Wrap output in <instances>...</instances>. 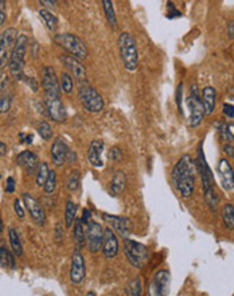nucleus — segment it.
<instances>
[{
  "mask_svg": "<svg viewBox=\"0 0 234 296\" xmlns=\"http://www.w3.org/2000/svg\"><path fill=\"white\" fill-rule=\"evenodd\" d=\"M197 170L198 167L195 166V162L188 155L182 156L175 164L171 173V181L180 197L190 198L191 195L194 194Z\"/></svg>",
  "mask_w": 234,
  "mask_h": 296,
  "instance_id": "1",
  "label": "nucleus"
},
{
  "mask_svg": "<svg viewBox=\"0 0 234 296\" xmlns=\"http://www.w3.org/2000/svg\"><path fill=\"white\" fill-rule=\"evenodd\" d=\"M198 170L201 173L202 178V187H203V192H205V198L207 205L211 207V210L216 212L217 203H218V197H217V193L214 190V177H212V173L210 170L209 164L206 163L205 154L202 151V148L199 147L198 150Z\"/></svg>",
  "mask_w": 234,
  "mask_h": 296,
  "instance_id": "2",
  "label": "nucleus"
},
{
  "mask_svg": "<svg viewBox=\"0 0 234 296\" xmlns=\"http://www.w3.org/2000/svg\"><path fill=\"white\" fill-rule=\"evenodd\" d=\"M117 46H119L120 57L123 59L124 68L130 72H135L139 66V53H137L136 40L132 34L126 31L120 34Z\"/></svg>",
  "mask_w": 234,
  "mask_h": 296,
  "instance_id": "3",
  "label": "nucleus"
},
{
  "mask_svg": "<svg viewBox=\"0 0 234 296\" xmlns=\"http://www.w3.org/2000/svg\"><path fill=\"white\" fill-rule=\"evenodd\" d=\"M29 45V38L26 35H19L12 50L10 58V73L16 80L25 78V62H26V50Z\"/></svg>",
  "mask_w": 234,
  "mask_h": 296,
  "instance_id": "4",
  "label": "nucleus"
},
{
  "mask_svg": "<svg viewBox=\"0 0 234 296\" xmlns=\"http://www.w3.org/2000/svg\"><path fill=\"white\" fill-rule=\"evenodd\" d=\"M55 42L61 47H63L66 51L70 53V55L81 59H87L89 55V50H88L87 44L83 42L79 36L74 35L70 33H62L55 35Z\"/></svg>",
  "mask_w": 234,
  "mask_h": 296,
  "instance_id": "5",
  "label": "nucleus"
},
{
  "mask_svg": "<svg viewBox=\"0 0 234 296\" xmlns=\"http://www.w3.org/2000/svg\"><path fill=\"white\" fill-rule=\"evenodd\" d=\"M123 249L125 259L130 261L131 265H134L135 268H139V269L144 268L148 261V257H150V253H148V249L143 244L134 241V240L124 239Z\"/></svg>",
  "mask_w": 234,
  "mask_h": 296,
  "instance_id": "6",
  "label": "nucleus"
},
{
  "mask_svg": "<svg viewBox=\"0 0 234 296\" xmlns=\"http://www.w3.org/2000/svg\"><path fill=\"white\" fill-rule=\"evenodd\" d=\"M78 100L82 108L90 113H98L104 109V98L90 85H82L79 88Z\"/></svg>",
  "mask_w": 234,
  "mask_h": 296,
  "instance_id": "7",
  "label": "nucleus"
},
{
  "mask_svg": "<svg viewBox=\"0 0 234 296\" xmlns=\"http://www.w3.org/2000/svg\"><path fill=\"white\" fill-rule=\"evenodd\" d=\"M16 39H18V31L14 27L6 29L0 34V70L8 65Z\"/></svg>",
  "mask_w": 234,
  "mask_h": 296,
  "instance_id": "8",
  "label": "nucleus"
},
{
  "mask_svg": "<svg viewBox=\"0 0 234 296\" xmlns=\"http://www.w3.org/2000/svg\"><path fill=\"white\" fill-rule=\"evenodd\" d=\"M187 107L190 109V125L198 126L205 116V108L202 104V98L199 97L198 88L195 85L191 88V94L187 98Z\"/></svg>",
  "mask_w": 234,
  "mask_h": 296,
  "instance_id": "9",
  "label": "nucleus"
},
{
  "mask_svg": "<svg viewBox=\"0 0 234 296\" xmlns=\"http://www.w3.org/2000/svg\"><path fill=\"white\" fill-rule=\"evenodd\" d=\"M102 240H104V230L101 228V225L96 221L90 220L89 224L87 225V242L90 253L100 252Z\"/></svg>",
  "mask_w": 234,
  "mask_h": 296,
  "instance_id": "10",
  "label": "nucleus"
},
{
  "mask_svg": "<svg viewBox=\"0 0 234 296\" xmlns=\"http://www.w3.org/2000/svg\"><path fill=\"white\" fill-rule=\"evenodd\" d=\"M45 108L47 115L54 120L55 123H63L68 119V113L61 97H53V96H45Z\"/></svg>",
  "mask_w": 234,
  "mask_h": 296,
  "instance_id": "11",
  "label": "nucleus"
},
{
  "mask_svg": "<svg viewBox=\"0 0 234 296\" xmlns=\"http://www.w3.org/2000/svg\"><path fill=\"white\" fill-rule=\"evenodd\" d=\"M42 87H44L45 96H53V97L61 96V87H59V81L55 76L54 68H51V66H45L44 68Z\"/></svg>",
  "mask_w": 234,
  "mask_h": 296,
  "instance_id": "12",
  "label": "nucleus"
},
{
  "mask_svg": "<svg viewBox=\"0 0 234 296\" xmlns=\"http://www.w3.org/2000/svg\"><path fill=\"white\" fill-rule=\"evenodd\" d=\"M102 218L111 225L112 229H115L117 231V235L120 237L126 239V237H130L132 235L134 225H132V221L130 218L121 216H111V214H102Z\"/></svg>",
  "mask_w": 234,
  "mask_h": 296,
  "instance_id": "13",
  "label": "nucleus"
},
{
  "mask_svg": "<svg viewBox=\"0 0 234 296\" xmlns=\"http://www.w3.org/2000/svg\"><path fill=\"white\" fill-rule=\"evenodd\" d=\"M87 276V265H85V259L82 253L79 252L77 248L73 252L72 256V265H70V280L73 284H81L85 280Z\"/></svg>",
  "mask_w": 234,
  "mask_h": 296,
  "instance_id": "14",
  "label": "nucleus"
},
{
  "mask_svg": "<svg viewBox=\"0 0 234 296\" xmlns=\"http://www.w3.org/2000/svg\"><path fill=\"white\" fill-rule=\"evenodd\" d=\"M169 283H171V274L168 271L156 272L154 279H152L151 287H150V291H151L150 293L155 296L167 295L169 289Z\"/></svg>",
  "mask_w": 234,
  "mask_h": 296,
  "instance_id": "15",
  "label": "nucleus"
},
{
  "mask_svg": "<svg viewBox=\"0 0 234 296\" xmlns=\"http://www.w3.org/2000/svg\"><path fill=\"white\" fill-rule=\"evenodd\" d=\"M23 202H25L26 209L29 210V213L33 217V220L35 221V224L44 226L45 222H46V216H45V210L42 209L39 202L29 193L23 194Z\"/></svg>",
  "mask_w": 234,
  "mask_h": 296,
  "instance_id": "16",
  "label": "nucleus"
},
{
  "mask_svg": "<svg viewBox=\"0 0 234 296\" xmlns=\"http://www.w3.org/2000/svg\"><path fill=\"white\" fill-rule=\"evenodd\" d=\"M101 250L107 259H115L119 253V240L112 228H107L104 230V240H102Z\"/></svg>",
  "mask_w": 234,
  "mask_h": 296,
  "instance_id": "17",
  "label": "nucleus"
},
{
  "mask_svg": "<svg viewBox=\"0 0 234 296\" xmlns=\"http://www.w3.org/2000/svg\"><path fill=\"white\" fill-rule=\"evenodd\" d=\"M70 152V148L68 147V144L65 143L63 139L61 137H57L51 145V159L57 167H62L68 162V155Z\"/></svg>",
  "mask_w": 234,
  "mask_h": 296,
  "instance_id": "18",
  "label": "nucleus"
},
{
  "mask_svg": "<svg viewBox=\"0 0 234 296\" xmlns=\"http://www.w3.org/2000/svg\"><path fill=\"white\" fill-rule=\"evenodd\" d=\"M218 174L221 178V184L223 190L231 192L234 190V173L231 168L230 163L226 159H221L218 163Z\"/></svg>",
  "mask_w": 234,
  "mask_h": 296,
  "instance_id": "19",
  "label": "nucleus"
},
{
  "mask_svg": "<svg viewBox=\"0 0 234 296\" xmlns=\"http://www.w3.org/2000/svg\"><path fill=\"white\" fill-rule=\"evenodd\" d=\"M62 61L68 66V69L72 72V74L76 77L78 81H85L87 80V70H85V66L81 64L78 58L73 57V55H63L62 57Z\"/></svg>",
  "mask_w": 234,
  "mask_h": 296,
  "instance_id": "20",
  "label": "nucleus"
},
{
  "mask_svg": "<svg viewBox=\"0 0 234 296\" xmlns=\"http://www.w3.org/2000/svg\"><path fill=\"white\" fill-rule=\"evenodd\" d=\"M16 163H18L20 167H23L29 174H33L38 170L39 159H38V156H36L34 152L23 151L20 152L18 158H16Z\"/></svg>",
  "mask_w": 234,
  "mask_h": 296,
  "instance_id": "21",
  "label": "nucleus"
},
{
  "mask_svg": "<svg viewBox=\"0 0 234 296\" xmlns=\"http://www.w3.org/2000/svg\"><path fill=\"white\" fill-rule=\"evenodd\" d=\"M102 151H104V141L102 140H93L89 145V152H88V158H89L90 164L96 168L104 166L102 162Z\"/></svg>",
  "mask_w": 234,
  "mask_h": 296,
  "instance_id": "22",
  "label": "nucleus"
},
{
  "mask_svg": "<svg viewBox=\"0 0 234 296\" xmlns=\"http://www.w3.org/2000/svg\"><path fill=\"white\" fill-rule=\"evenodd\" d=\"M202 104L205 108V115H211L216 109L217 92L212 87H206L202 92Z\"/></svg>",
  "mask_w": 234,
  "mask_h": 296,
  "instance_id": "23",
  "label": "nucleus"
},
{
  "mask_svg": "<svg viewBox=\"0 0 234 296\" xmlns=\"http://www.w3.org/2000/svg\"><path fill=\"white\" fill-rule=\"evenodd\" d=\"M126 186V175L124 171L119 170L113 174L111 181V194L112 195H120L125 190Z\"/></svg>",
  "mask_w": 234,
  "mask_h": 296,
  "instance_id": "24",
  "label": "nucleus"
},
{
  "mask_svg": "<svg viewBox=\"0 0 234 296\" xmlns=\"http://www.w3.org/2000/svg\"><path fill=\"white\" fill-rule=\"evenodd\" d=\"M101 2H102V8H104V15L105 18H107V22L111 26L112 30H116L117 29V16H116L112 0H101Z\"/></svg>",
  "mask_w": 234,
  "mask_h": 296,
  "instance_id": "25",
  "label": "nucleus"
},
{
  "mask_svg": "<svg viewBox=\"0 0 234 296\" xmlns=\"http://www.w3.org/2000/svg\"><path fill=\"white\" fill-rule=\"evenodd\" d=\"M39 16L42 18V20L45 22L46 27L50 30L51 33H54L58 27V19L54 14L51 11H49L47 8H40L39 10Z\"/></svg>",
  "mask_w": 234,
  "mask_h": 296,
  "instance_id": "26",
  "label": "nucleus"
},
{
  "mask_svg": "<svg viewBox=\"0 0 234 296\" xmlns=\"http://www.w3.org/2000/svg\"><path fill=\"white\" fill-rule=\"evenodd\" d=\"M73 239L78 249L85 245V231H83V224L81 220L74 221V230H73Z\"/></svg>",
  "mask_w": 234,
  "mask_h": 296,
  "instance_id": "27",
  "label": "nucleus"
},
{
  "mask_svg": "<svg viewBox=\"0 0 234 296\" xmlns=\"http://www.w3.org/2000/svg\"><path fill=\"white\" fill-rule=\"evenodd\" d=\"M8 237H10V245H11L12 252H14L16 256H22V241H20L18 231L15 230L14 228H10V230H8Z\"/></svg>",
  "mask_w": 234,
  "mask_h": 296,
  "instance_id": "28",
  "label": "nucleus"
},
{
  "mask_svg": "<svg viewBox=\"0 0 234 296\" xmlns=\"http://www.w3.org/2000/svg\"><path fill=\"white\" fill-rule=\"evenodd\" d=\"M77 220V205L73 201H68L65 207V225L66 228H72L74 221Z\"/></svg>",
  "mask_w": 234,
  "mask_h": 296,
  "instance_id": "29",
  "label": "nucleus"
},
{
  "mask_svg": "<svg viewBox=\"0 0 234 296\" xmlns=\"http://www.w3.org/2000/svg\"><path fill=\"white\" fill-rule=\"evenodd\" d=\"M0 265L4 268H15L14 256L6 246H0Z\"/></svg>",
  "mask_w": 234,
  "mask_h": 296,
  "instance_id": "30",
  "label": "nucleus"
},
{
  "mask_svg": "<svg viewBox=\"0 0 234 296\" xmlns=\"http://www.w3.org/2000/svg\"><path fill=\"white\" fill-rule=\"evenodd\" d=\"M49 174H50V170H49V166H47V163L42 162L39 163V166H38V170H36V184L42 187L45 186L47 181V177H49Z\"/></svg>",
  "mask_w": 234,
  "mask_h": 296,
  "instance_id": "31",
  "label": "nucleus"
},
{
  "mask_svg": "<svg viewBox=\"0 0 234 296\" xmlns=\"http://www.w3.org/2000/svg\"><path fill=\"white\" fill-rule=\"evenodd\" d=\"M222 220L229 229H234V206L225 205L222 210Z\"/></svg>",
  "mask_w": 234,
  "mask_h": 296,
  "instance_id": "32",
  "label": "nucleus"
},
{
  "mask_svg": "<svg viewBox=\"0 0 234 296\" xmlns=\"http://www.w3.org/2000/svg\"><path fill=\"white\" fill-rule=\"evenodd\" d=\"M59 87L61 91L65 93H72L73 92V78L69 76L68 73H62L59 78Z\"/></svg>",
  "mask_w": 234,
  "mask_h": 296,
  "instance_id": "33",
  "label": "nucleus"
},
{
  "mask_svg": "<svg viewBox=\"0 0 234 296\" xmlns=\"http://www.w3.org/2000/svg\"><path fill=\"white\" fill-rule=\"evenodd\" d=\"M55 187H57V174L55 171H50L49 177H47V181L45 183L44 188L46 194H53L55 192Z\"/></svg>",
  "mask_w": 234,
  "mask_h": 296,
  "instance_id": "34",
  "label": "nucleus"
},
{
  "mask_svg": "<svg viewBox=\"0 0 234 296\" xmlns=\"http://www.w3.org/2000/svg\"><path fill=\"white\" fill-rule=\"evenodd\" d=\"M141 291H143V285H141V280L139 278L134 279L128 285V295L131 296H140Z\"/></svg>",
  "mask_w": 234,
  "mask_h": 296,
  "instance_id": "35",
  "label": "nucleus"
},
{
  "mask_svg": "<svg viewBox=\"0 0 234 296\" xmlns=\"http://www.w3.org/2000/svg\"><path fill=\"white\" fill-rule=\"evenodd\" d=\"M79 181H81L79 173L74 171V173L69 175L68 181H66V187H68L70 192H76L77 188L79 187Z\"/></svg>",
  "mask_w": 234,
  "mask_h": 296,
  "instance_id": "36",
  "label": "nucleus"
},
{
  "mask_svg": "<svg viewBox=\"0 0 234 296\" xmlns=\"http://www.w3.org/2000/svg\"><path fill=\"white\" fill-rule=\"evenodd\" d=\"M38 134L40 135V137L44 140H50L51 137H53V130H51L50 124L47 123V121H42L38 125Z\"/></svg>",
  "mask_w": 234,
  "mask_h": 296,
  "instance_id": "37",
  "label": "nucleus"
},
{
  "mask_svg": "<svg viewBox=\"0 0 234 296\" xmlns=\"http://www.w3.org/2000/svg\"><path fill=\"white\" fill-rule=\"evenodd\" d=\"M12 98L8 94H0V113H6L11 109Z\"/></svg>",
  "mask_w": 234,
  "mask_h": 296,
  "instance_id": "38",
  "label": "nucleus"
},
{
  "mask_svg": "<svg viewBox=\"0 0 234 296\" xmlns=\"http://www.w3.org/2000/svg\"><path fill=\"white\" fill-rule=\"evenodd\" d=\"M108 158L111 160H115V162H120L123 159V151L119 147L111 148V151L108 152Z\"/></svg>",
  "mask_w": 234,
  "mask_h": 296,
  "instance_id": "39",
  "label": "nucleus"
},
{
  "mask_svg": "<svg viewBox=\"0 0 234 296\" xmlns=\"http://www.w3.org/2000/svg\"><path fill=\"white\" fill-rule=\"evenodd\" d=\"M221 136H222L223 140L226 141H234V135L231 134L230 130H229V126L227 125H221Z\"/></svg>",
  "mask_w": 234,
  "mask_h": 296,
  "instance_id": "40",
  "label": "nucleus"
},
{
  "mask_svg": "<svg viewBox=\"0 0 234 296\" xmlns=\"http://www.w3.org/2000/svg\"><path fill=\"white\" fill-rule=\"evenodd\" d=\"M182 94H183V83L180 82L177 89V105L178 108H179V112L183 115V109H182Z\"/></svg>",
  "mask_w": 234,
  "mask_h": 296,
  "instance_id": "41",
  "label": "nucleus"
},
{
  "mask_svg": "<svg viewBox=\"0 0 234 296\" xmlns=\"http://www.w3.org/2000/svg\"><path fill=\"white\" fill-rule=\"evenodd\" d=\"M8 82H10V78L6 73L0 72V94L6 91V88L8 87Z\"/></svg>",
  "mask_w": 234,
  "mask_h": 296,
  "instance_id": "42",
  "label": "nucleus"
},
{
  "mask_svg": "<svg viewBox=\"0 0 234 296\" xmlns=\"http://www.w3.org/2000/svg\"><path fill=\"white\" fill-rule=\"evenodd\" d=\"M14 209H15V213H16V216H18L20 220H23V218H25V209H23L22 205H20V199H15Z\"/></svg>",
  "mask_w": 234,
  "mask_h": 296,
  "instance_id": "43",
  "label": "nucleus"
},
{
  "mask_svg": "<svg viewBox=\"0 0 234 296\" xmlns=\"http://www.w3.org/2000/svg\"><path fill=\"white\" fill-rule=\"evenodd\" d=\"M33 135L31 134H26V132H22V134H19V141L22 143V144H31L33 143Z\"/></svg>",
  "mask_w": 234,
  "mask_h": 296,
  "instance_id": "44",
  "label": "nucleus"
},
{
  "mask_svg": "<svg viewBox=\"0 0 234 296\" xmlns=\"http://www.w3.org/2000/svg\"><path fill=\"white\" fill-rule=\"evenodd\" d=\"M223 113L227 117H233L234 116V105L231 104H225L223 105Z\"/></svg>",
  "mask_w": 234,
  "mask_h": 296,
  "instance_id": "45",
  "label": "nucleus"
},
{
  "mask_svg": "<svg viewBox=\"0 0 234 296\" xmlns=\"http://www.w3.org/2000/svg\"><path fill=\"white\" fill-rule=\"evenodd\" d=\"M223 151H225V154H226V155H229L230 158H233L234 159V144L233 143H227V144H225V147H223Z\"/></svg>",
  "mask_w": 234,
  "mask_h": 296,
  "instance_id": "46",
  "label": "nucleus"
},
{
  "mask_svg": "<svg viewBox=\"0 0 234 296\" xmlns=\"http://www.w3.org/2000/svg\"><path fill=\"white\" fill-rule=\"evenodd\" d=\"M6 192L14 193L15 192V181L14 178H8L7 183H6Z\"/></svg>",
  "mask_w": 234,
  "mask_h": 296,
  "instance_id": "47",
  "label": "nucleus"
},
{
  "mask_svg": "<svg viewBox=\"0 0 234 296\" xmlns=\"http://www.w3.org/2000/svg\"><path fill=\"white\" fill-rule=\"evenodd\" d=\"M39 3L45 7H54L55 4L58 3V0H39Z\"/></svg>",
  "mask_w": 234,
  "mask_h": 296,
  "instance_id": "48",
  "label": "nucleus"
},
{
  "mask_svg": "<svg viewBox=\"0 0 234 296\" xmlns=\"http://www.w3.org/2000/svg\"><path fill=\"white\" fill-rule=\"evenodd\" d=\"M81 221H82V224H85V225H88L89 224V221H90V212L88 209H85L82 212V218H81Z\"/></svg>",
  "mask_w": 234,
  "mask_h": 296,
  "instance_id": "49",
  "label": "nucleus"
},
{
  "mask_svg": "<svg viewBox=\"0 0 234 296\" xmlns=\"http://www.w3.org/2000/svg\"><path fill=\"white\" fill-rule=\"evenodd\" d=\"M26 78V81H27V83L30 85V88L33 89L34 92H36L38 91V87H36V83H35V80H34L33 77H25Z\"/></svg>",
  "mask_w": 234,
  "mask_h": 296,
  "instance_id": "50",
  "label": "nucleus"
},
{
  "mask_svg": "<svg viewBox=\"0 0 234 296\" xmlns=\"http://www.w3.org/2000/svg\"><path fill=\"white\" fill-rule=\"evenodd\" d=\"M55 230H57V241L61 242V239L63 237V235H61V224L57 225V229H55Z\"/></svg>",
  "mask_w": 234,
  "mask_h": 296,
  "instance_id": "51",
  "label": "nucleus"
},
{
  "mask_svg": "<svg viewBox=\"0 0 234 296\" xmlns=\"http://www.w3.org/2000/svg\"><path fill=\"white\" fill-rule=\"evenodd\" d=\"M7 152V145L4 144L3 141H0V156H3Z\"/></svg>",
  "mask_w": 234,
  "mask_h": 296,
  "instance_id": "52",
  "label": "nucleus"
},
{
  "mask_svg": "<svg viewBox=\"0 0 234 296\" xmlns=\"http://www.w3.org/2000/svg\"><path fill=\"white\" fill-rule=\"evenodd\" d=\"M6 18H7L6 11H0V26L4 25V22H6Z\"/></svg>",
  "mask_w": 234,
  "mask_h": 296,
  "instance_id": "53",
  "label": "nucleus"
},
{
  "mask_svg": "<svg viewBox=\"0 0 234 296\" xmlns=\"http://www.w3.org/2000/svg\"><path fill=\"white\" fill-rule=\"evenodd\" d=\"M0 11H6V0H0Z\"/></svg>",
  "mask_w": 234,
  "mask_h": 296,
  "instance_id": "54",
  "label": "nucleus"
},
{
  "mask_svg": "<svg viewBox=\"0 0 234 296\" xmlns=\"http://www.w3.org/2000/svg\"><path fill=\"white\" fill-rule=\"evenodd\" d=\"M3 231V220H2V217H0V233Z\"/></svg>",
  "mask_w": 234,
  "mask_h": 296,
  "instance_id": "55",
  "label": "nucleus"
},
{
  "mask_svg": "<svg viewBox=\"0 0 234 296\" xmlns=\"http://www.w3.org/2000/svg\"><path fill=\"white\" fill-rule=\"evenodd\" d=\"M87 295H88V296H93V295H96V293H94V292H88Z\"/></svg>",
  "mask_w": 234,
  "mask_h": 296,
  "instance_id": "56",
  "label": "nucleus"
},
{
  "mask_svg": "<svg viewBox=\"0 0 234 296\" xmlns=\"http://www.w3.org/2000/svg\"><path fill=\"white\" fill-rule=\"evenodd\" d=\"M233 98H234V92H233Z\"/></svg>",
  "mask_w": 234,
  "mask_h": 296,
  "instance_id": "57",
  "label": "nucleus"
}]
</instances>
